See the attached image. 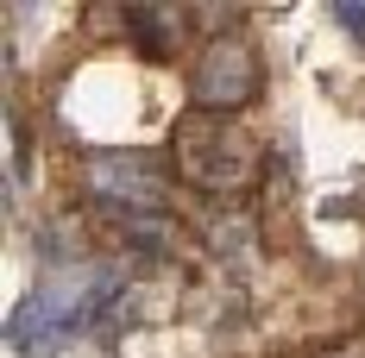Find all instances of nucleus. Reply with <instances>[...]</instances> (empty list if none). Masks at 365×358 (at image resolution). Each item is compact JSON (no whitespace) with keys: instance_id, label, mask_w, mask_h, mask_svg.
I'll list each match as a JSON object with an SVG mask.
<instances>
[{"instance_id":"nucleus-1","label":"nucleus","mask_w":365,"mask_h":358,"mask_svg":"<svg viewBox=\"0 0 365 358\" xmlns=\"http://www.w3.org/2000/svg\"><path fill=\"white\" fill-rule=\"evenodd\" d=\"M170 157H177V170L195 189H208V195H240L246 182L258 177V144L233 126V120H220V113H195L177 120V132H170Z\"/></svg>"},{"instance_id":"nucleus-2","label":"nucleus","mask_w":365,"mask_h":358,"mask_svg":"<svg viewBox=\"0 0 365 358\" xmlns=\"http://www.w3.org/2000/svg\"><path fill=\"white\" fill-rule=\"evenodd\" d=\"M82 289H88V270L82 277H51V283H38L19 308H13V321H6V346L26 358H57L70 346L76 333H88L82 327Z\"/></svg>"},{"instance_id":"nucleus-3","label":"nucleus","mask_w":365,"mask_h":358,"mask_svg":"<svg viewBox=\"0 0 365 358\" xmlns=\"http://www.w3.org/2000/svg\"><path fill=\"white\" fill-rule=\"evenodd\" d=\"M252 95H258V51L246 44V32H215L189 70L195 113H240Z\"/></svg>"},{"instance_id":"nucleus-4","label":"nucleus","mask_w":365,"mask_h":358,"mask_svg":"<svg viewBox=\"0 0 365 358\" xmlns=\"http://www.w3.org/2000/svg\"><path fill=\"white\" fill-rule=\"evenodd\" d=\"M82 182H88V195L95 201H108L113 214L126 220H164V177L151 170L145 157H88V170H82Z\"/></svg>"},{"instance_id":"nucleus-5","label":"nucleus","mask_w":365,"mask_h":358,"mask_svg":"<svg viewBox=\"0 0 365 358\" xmlns=\"http://www.w3.org/2000/svg\"><path fill=\"white\" fill-rule=\"evenodd\" d=\"M126 26H133V38H139L145 57H170V51H177L182 13L177 6H126Z\"/></svg>"},{"instance_id":"nucleus-6","label":"nucleus","mask_w":365,"mask_h":358,"mask_svg":"<svg viewBox=\"0 0 365 358\" xmlns=\"http://www.w3.org/2000/svg\"><path fill=\"white\" fill-rule=\"evenodd\" d=\"M334 19H340V26L365 44V0H340V6H334Z\"/></svg>"}]
</instances>
